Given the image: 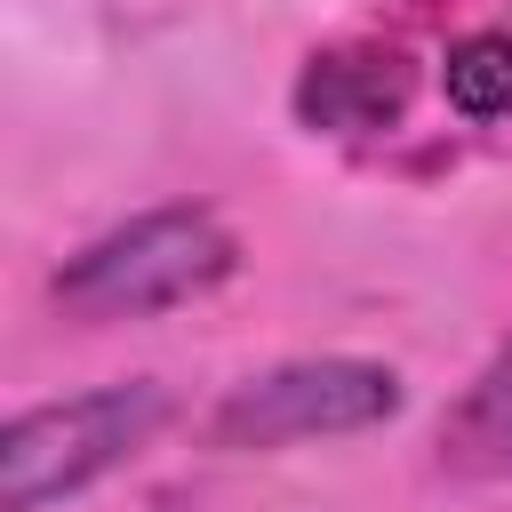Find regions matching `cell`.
<instances>
[{
	"mask_svg": "<svg viewBox=\"0 0 512 512\" xmlns=\"http://www.w3.org/2000/svg\"><path fill=\"white\" fill-rule=\"evenodd\" d=\"M160 424H168V392L152 376H128V384H96V392L24 408L0 432V512H48V504L96 488Z\"/></svg>",
	"mask_w": 512,
	"mask_h": 512,
	"instance_id": "obj_2",
	"label": "cell"
},
{
	"mask_svg": "<svg viewBox=\"0 0 512 512\" xmlns=\"http://www.w3.org/2000/svg\"><path fill=\"white\" fill-rule=\"evenodd\" d=\"M400 408V376L384 360H352V352H320V360H280L248 384H232L208 416L216 448H296V440H344L368 432Z\"/></svg>",
	"mask_w": 512,
	"mask_h": 512,
	"instance_id": "obj_3",
	"label": "cell"
},
{
	"mask_svg": "<svg viewBox=\"0 0 512 512\" xmlns=\"http://www.w3.org/2000/svg\"><path fill=\"white\" fill-rule=\"evenodd\" d=\"M408 104V72L392 48H328L296 80V120L328 136H376Z\"/></svg>",
	"mask_w": 512,
	"mask_h": 512,
	"instance_id": "obj_4",
	"label": "cell"
},
{
	"mask_svg": "<svg viewBox=\"0 0 512 512\" xmlns=\"http://www.w3.org/2000/svg\"><path fill=\"white\" fill-rule=\"evenodd\" d=\"M440 96L464 112V120H504L512 112V32H464L448 56H440Z\"/></svg>",
	"mask_w": 512,
	"mask_h": 512,
	"instance_id": "obj_6",
	"label": "cell"
},
{
	"mask_svg": "<svg viewBox=\"0 0 512 512\" xmlns=\"http://www.w3.org/2000/svg\"><path fill=\"white\" fill-rule=\"evenodd\" d=\"M240 264V240L216 208L200 200H176V208H144L112 232H96L80 256H64V272L48 280L56 312L64 320H152V312H176L208 288H224Z\"/></svg>",
	"mask_w": 512,
	"mask_h": 512,
	"instance_id": "obj_1",
	"label": "cell"
},
{
	"mask_svg": "<svg viewBox=\"0 0 512 512\" xmlns=\"http://www.w3.org/2000/svg\"><path fill=\"white\" fill-rule=\"evenodd\" d=\"M440 472H456V480H512V336L448 400V416H440Z\"/></svg>",
	"mask_w": 512,
	"mask_h": 512,
	"instance_id": "obj_5",
	"label": "cell"
}]
</instances>
